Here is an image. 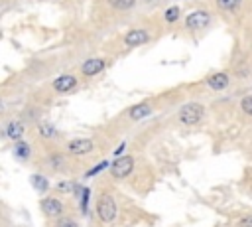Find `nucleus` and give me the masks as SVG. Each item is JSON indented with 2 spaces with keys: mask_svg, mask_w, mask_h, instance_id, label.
Here are the masks:
<instances>
[{
  "mask_svg": "<svg viewBox=\"0 0 252 227\" xmlns=\"http://www.w3.org/2000/svg\"><path fill=\"white\" fill-rule=\"evenodd\" d=\"M116 211L118 209H116L114 197L108 195V193H102L98 197V201H96V215H98V219L104 221V223H110V221L116 219Z\"/></svg>",
  "mask_w": 252,
  "mask_h": 227,
  "instance_id": "nucleus-1",
  "label": "nucleus"
},
{
  "mask_svg": "<svg viewBox=\"0 0 252 227\" xmlns=\"http://www.w3.org/2000/svg\"><path fill=\"white\" fill-rule=\"evenodd\" d=\"M203 114H205L203 105H199V103H187L179 111V120L183 124H197L203 118Z\"/></svg>",
  "mask_w": 252,
  "mask_h": 227,
  "instance_id": "nucleus-2",
  "label": "nucleus"
},
{
  "mask_svg": "<svg viewBox=\"0 0 252 227\" xmlns=\"http://www.w3.org/2000/svg\"><path fill=\"white\" fill-rule=\"evenodd\" d=\"M132 170H134V158H132V156H120V158H116V160L110 164V174H112L114 178H118V180L130 176Z\"/></svg>",
  "mask_w": 252,
  "mask_h": 227,
  "instance_id": "nucleus-3",
  "label": "nucleus"
},
{
  "mask_svg": "<svg viewBox=\"0 0 252 227\" xmlns=\"http://www.w3.org/2000/svg\"><path fill=\"white\" fill-rule=\"evenodd\" d=\"M209 22H211V16H209V12H205V10H195V12H191V14L185 18V26H187L189 30H201V28L209 26Z\"/></svg>",
  "mask_w": 252,
  "mask_h": 227,
  "instance_id": "nucleus-4",
  "label": "nucleus"
},
{
  "mask_svg": "<svg viewBox=\"0 0 252 227\" xmlns=\"http://www.w3.org/2000/svg\"><path fill=\"white\" fill-rule=\"evenodd\" d=\"M41 211L49 217H59L63 213V203L57 199V197H43L41 199Z\"/></svg>",
  "mask_w": 252,
  "mask_h": 227,
  "instance_id": "nucleus-5",
  "label": "nucleus"
},
{
  "mask_svg": "<svg viewBox=\"0 0 252 227\" xmlns=\"http://www.w3.org/2000/svg\"><path fill=\"white\" fill-rule=\"evenodd\" d=\"M93 140L91 138H75V140H71L69 144H67V148H69V152L71 154H77V156H83V154H89L91 150H93Z\"/></svg>",
  "mask_w": 252,
  "mask_h": 227,
  "instance_id": "nucleus-6",
  "label": "nucleus"
},
{
  "mask_svg": "<svg viewBox=\"0 0 252 227\" xmlns=\"http://www.w3.org/2000/svg\"><path fill=\"white\" fill-rule=\"evenodd\" d=\"M104 59H100V57H89L83 65H81V73L83 75H87V77H93V75H96V73H100L102 69H104Z\"/></svg>",
  "mask_w": 252,
  "mask_h": 227,
  "instance_id": "nucleus-7",
  "label": "nucleus"
},
{
  "mask_svg": "<svg viewBox=\"0 0 252 227\" xmlns=\"http://www.w3.org/2000/svg\"><path fill=\"white\" fill-rule=\"evenodd\" d=\"M77 87V77L75 75H59L55 81H53V89L57 91V93H69V91H73Z\"/></svg>",
  "mask_w": 252,
  "mask_h": 227,
  "instance_id": "nucleus-8",
  "label": "nucleus"
},
{
  "mask_svg": "<svg viewBox=\"0 0 252 227\" xmlns=\"http://www.w3.org/2000/svg\"><path fill=\"white\" fill-rule=\"evenodd\" d=\"M124 41H126V45H130V47L142 45V43L148 41V32H146V30H130V32L124 36Z\"/></svg>",
  "mask_w": 252,
  "mask_h": 227,
  "instance_id": "nucleus-9",
  "label": "nucleus"
},
{
  "mask_svg": "<svg viewBox=\"0 0 252 227\" xmlns=\"http://www.w3.org/2000/svg\"><path fill=\"white\" fill-rule=\"evenodd\" d=\"M207 85H209L213 91H222V89H226V85H228V75H226L224 71L213 73V75L207 77Z\"/></svg>",
  "mask_w": 252,
  "mask_h": 227,
  "instance_id": "nucleus-10",
  "label": "nucleus"
},
{
  "mask_svg": "<svg viewBox=\"0 0 252 227\" xmlns=\"http://www.w3.org/2000/svg\"><path fill=\"white\" fill-rule=\"evenodd\" d=\"M150 113H152V107H150L148 103H140V105L130 107L128 116H130L132 120H142V118H144V116H148Z\"/></svg>",
  "mask_w": 252,
  "mask_h": 227,
  "instance_id": "nucleus-11",
  "label": "nucleus"
},
{
  "mask_svg": "<svg viewBox=\"0 0 252 227\" xmlns=\"http://www.w3.org/2000/svg\"><path fill=\"white\" fill-rule=\"evenodd\" d=\"M22 134H24V126H22V122H18V120L8 122V126H6V136H8V138H12V140H20Z\"/></svg>",
  "mask_w": 252,
  "mask_h": 227,
  "instance_id": "nucleus-12",
  "label": "nucleus"
},
{
  "mask_svg": "<svg viewBox=\"0 0 252 227\" xmlns=\"http://www.w3.org/2000/svg\"><path fill=\"white\" fill-rule=\"evenodd\" d=\"M37 130H39V134H41L43 138H55V136H57L55 126H53V124H49V122H45V120H41V122H39Z\"/></svg>",
  "mask_w": 252,
  "mask_h": 227,
  "instance_id": "nucleus-13",
  "label": "nucleus"
},
{
  "mask_svg": "<svg viewBox=\"0 0 252 227\" xmlns=\"http://www.w3.org/2000/svg\"><path fill=\"white\" fill-rule=\"evenodd\" d=\"M30 182L33 184V188H35L37 191H45V189L49 188V182H47V178H43V176H39V174H33V176L30 178Z\"/></svg>",
  "mask_w": 252,
  "mask_h": 227,
  "instance_id": "nucleus-14",
  "label": "nucleus"
},
{
  "mask_svg": "<svg viewBox=\"0 0 252 227\" xmlns=\"http://www.w3.org/2000/svg\"><path fill=\"white\" fill-rule=\"evenodd\" d=\"M240 2L242 0H217V6L220 10H226V12H236L240 8Z\"/></svg>",
  "mask_w": 252,
  "mask_h": 227,
  "instance_id": "nucleus-15",
  "label": "nucleus"
},
{
  "mask_svg": "<svg viewBox=\"0 0 252 227\" xmlns=\"http://www.w3.org/2000/svg\"><path fill=\"white\" fill-rule=\"evenodd\" d=\"M30 144H26V142H18L16 144V148H14V154H16V158H20V160H26L28 156H30Z\"/></svg>",
  "mask_w": 252,
  "mask_h": 227,
  "instance_id": "nucleus-16",
  "label": "nucleus"
},
{
  "mask_svg": "<svg viewBox=\"0 0 252 227\" xmlns=\"http://www.w3.org/2000/svg\"><path fill=\"white\" fill-rule=\"evenodd\" d=\"M108 2H110V6H114L118 10H130L136 4V0H108Z\"/></svg>",
  "mask_w": 252,
  "mask_h": 227,
  "instance_id": "nucleus-17",
  "label": "nucleus"
},
{
  "mask_svg": "<svg viewBox=\"0 0 252 227\" xmlns=\"http://www.w3.org/2000/svg\"><path fill=\"white\" fill-rule=\"evenodd\" d=\"M240 107H242V111H244L246 114L252 116V95H246V97L240 101Z\"/></svg>",
  "mask_w": 252,
  "mask_h": 227,
  "instance_id": "nucleus-18",
  "label": "nucleus"
},
{
  "mask_svg": "<svg viewBox=\"0 0 252 227\" xmlns=\"http://www.w3.org/2000/svg\"><path fill=\"white\" fill-rule=\"evenodd\" d=\"M177 18H179V8L177 6H171V8L165 10V20L167 22H175Z\"/></svg>",
  "mask_w": 252,
  "mask_h": 227,
  "instance_id": "nucleus-19",
  "label": "nucleus"
},
{
  "mask_svg": "<svg viewBox=\"0 0 252 227\" xmlns=\"http://www.w3.org/2000/svg\"><path fill=\"white\" fill-rule=\"evenodd\" d=\"M89 195H91L89 188H83V191H81V207H83V213H87V205H89Z\"/></svg>",
  "mask_w": 252,
  "mask_h": 227,
  "instance_id": "nucleus-20",
  "label": "nucleus"
},
{
  "mask_svg": "<svg viewBox=\"0 0 252 227\" xmlns=\"http://www.w3.org/2000/svg\"><path fill=\"white\" fill-rule=\"evenodd\" d=\"M55 227H79V225H77L73 219L63 217V219H59V221H57V225H55Z\"/></svg>",
  "mask_w": 252,
  "mask_h": 227,
  "instance_id": "nucleus-21",
  "label": "nucleus"
},
{
  "mask_svg": "<svg viewBox=\"0 0 252 227\" xmlns=\"http://www.w3.org/2000/svg\"><path fill=\"white\" fill-rule=\"evenodd\" d=\"M106 166H108V164H106V162H100V164H98V166H94V168H93V170H89V172H87V176H94V174H98V172H100V170H104V168H106Z\"/></svg>",
  "mask_w": 252,
  "mask_h": 227,
  "instance_id": "nucleus-22",
  "label": "nucleus"
},
{
  "mask_svg": "<svg viewBox=\"0 0 252 227\" xmlns=\"http://www.w3.org/2000/svg\"><path fill=\"white\" fill-rule=\"evenodd\" d=\"M238 227H252V215H244L238 221Z\"/></svg>",
  "mask_w": 252,
  "mask_h": 227,
  "instance_id": "nucleus-23",
  "label": "nucleus"
},
{
  "mask_svg": "<svg viewBox=\"0 0 252 227\" xmlns=\"http://www.w3.org/2000/svg\"><path fill=\"white\" fill-rule=\"evenodd\" d=\"M57 189L63 191V193H69V191H71V184H69V182H59V184H57Z\"/></svg>",
  "mask_w": 252,
  "mask_h": 227,
  "instance_id": "nucleus-24",
  "label": "nucleus"
},
{
  "mask_svg": "<svg viewBox=\"0 0 252 227\" xmlns=\"http://www.w3.org/2000/svg\"><path fill=\"white\" fill-rule=\"evenodd\" d=\"M124 148H126V144H124V142H122V144H120V146H118V148H116V152H114V154H116V156H118V158H120V154H122V152H124Z\"/></svg>",
  "mask_w": 252,
  "mask_h": 227,
  "instance_id": "nucleus-25",
  "label": "nucleus"
}]
</instances>
